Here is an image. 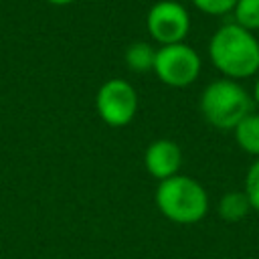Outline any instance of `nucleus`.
<instances>
[{
	"mask_svg": "<svg viewBox=\"0 0 259 259\" xmlns=\"http://www.w3.org/2000/svg\"><path fill=\"white\" fill-rule=\"evenodd\" d=\"M208 57L225 79H249L259 71V40L253 32L229 22L210 36Z\"/></svg>",
	"mask_w": 259,
	"mask_h": 259,
	"instance_id": "nucleus-1",
	"label": "nucleus"
},
{
	"mask_svg": "<svg viewBox=\"0 0 259 259\" xmlns=\"http://www.w3.org/2000/svg\"><path fill=\"white\" fill-rule=\"evenodd\" d=\"M235 24L243 26L249 32L259 30V0H237L233 8Z\"/></svg>",
	"mask_w": 259,
	"mask_h": 259,
	"instance_id": "nucleus-11",
	"label": "nucleus"
},
{
	"mask_svg": "<svg viewBox=\"0 0 259 259\" xmlns=\"http://www.w3.org/2000/svg\"><path fill=\"white\" fill-rule=\"evenodd\" d=\"M95 107L99 117L107 125L111 127L127 125L138 109L136 89L125 79H109L97 89Z\"/></svg>",
	"mask_w": 259,
	"mask_h": 259,
	"instance_id": "nucleus-5",
	"label": "nucleus"
},
{
	"mask_svg": "<svg viewBox=\"0 0 259 259\" xmlns=\"http://www.w3.org/2000/svg\"><path fill=\"white\" fill-rule=\"evenodd\" d=\"M251 210L249 198L243 190H231L221 196L219 200V214L227 223H239L243 221Z\"/></svg>",
	"mask_w": 259,
	"mask_h": 259,
	"instance_id": "nucleus-9",
	"label": "nucleus"
},
{
	"mask_svg": "<svg viewBox=\"0 0 259 259\" xmlns=\"http://www.w3.org/2000/svg\"><path fill=\"white\" fill-rule=\"evenodd\" d=\"M200 67L202 63L198 53L186 42H176V45H164L156 49L152 71L164 85L188 87L198 79Z\"/></svg>",
	"mask_w": 259,
	"mask_h": 259,
	"instance_id": "nucleus-4",
	"label": "nucleus"
},
{
	"mask_svg": "<svg viewBox=\"0 0 259 259\" xmlns=\"http://www.w3.org/2000/svg\"><path fill=\"white\" fill-rule=\"evenodd\" d=\"M243 192L249 198L251 210L259 212V158H255V162H251L247 174H245V188Z\"/></svg>",
	"mask_w": 259,
	"mask_h": 259,
	"instance_id": "nucleus-12",
	"label": "nucleus"
},
{
	"mask_svg": "<svg viewBox=\"0 0 259 259\" xmlns=\"http://www.w3.org/2000/svg\"><path fill=\"white\" fill-rule=\"evenodd\" d=\"M233 134H235L237 146L243 152L259 158V113L257 111H251L247 117H243L235 125Z\"/></svg>",
	"mask_w": 259,
	"mask_h": 259,
	"instance_id": "nucleus-8",
	"label": "nucleus"
},
{
	"mask_svg": "<svg viewBox=\"0 0 259 259\" xmlns=\"http://www.w3.org/2000/svg\"><path fill=\"white\" fill-rule=\"evenodd\" d=\"M49 4H55V6H67V4H71V2H75V0H47Z\"/></svg>",
	"mask_w": 259,
	"mask_h": 259,
	"instance_id": "nucleus-15",
	"label": "nucleus"
},
{
	"mask_svg": "<svg viewBox=\"0 0 259 259\" xmlns=\"http://www.w3.org/2000/svg\"><path fill=\"white\" fill-rule=\"evenodd\" d=\"M125 65L136 71V73H146V71H152L154 69V59H156V49L144 40H138V42H132L127 49H125Z\"/></svg>",
	"mask_w": 259,
	"mask_h": 259,
	"instance_id": "nucleus-10",
	"label": "nucleus"
},
{
	"mask_svg": "<svg viewBox=\"0 0 259 259\" xmlns=\"http://www.w3.org/2000/svg\"><path fill=\"white\" fill-rule=\"evenodd\" d=\"M253 103L259 107V77H257V81H255V85H253Z\"/></svg>",
	"mask_w": 259,
	"mask_h": 259,
	"instance_id": "nucleus-14",
	"label": "nucleus"
},
{
	"mask_svg": "<svg viewBox=\"0 0 259 259\" xmlns=\"http://www.w3.org/2000/svg\"><path fill=\"white\" fill-rule=\"evenodd\" d=\"M192 4L204 12V14H210V16H223L227 12H233L237 0H192Z\"/></svg>",
	"mask_w": 259,
	"mask_h": 259,
	"instance_id": "nucleus-13",
	"label": "nucleus"
},
{
	"mask_svg": "<svg viewBox=\"0 0 259 259\" xmlns=\"http://www.w3.org/2000/svg\"><path fill=\"white\" fill-rule=\"evenodd\" d=\"M158 210L178 225H194L208 210V194L204 186L184 174L166 178L156 188Z\"/></svg>",
	"mask_w": 259,
	"mask_h": 259,
	"instance_id": "nucleus-2",
	"label": "nucleus"
},
{
	"mask_svg": "<svg viewBox=\"0 0 259 259\" xmlns=\"http://www.w3.org/2000/svg\"><path fill=\"white\" fill-rule=\"evenodd\" d=\"M182 164V150L174 140H156L144 152V166L150 176L160 182L178 174Z\"/></svg>",
	"mask_w": 259,
	"mask_h": 259,
	"instance_id": "nucleus-7",
	"label": "nucleus"
},
{
	"mask_svg": "<svg viewBox=\"0 0 259 259\" xmlns=\"http://www.w3.org/2000/svg\"><path fill=\"white\" fill-rule=\"evenodd\" d=\"M255 103L249 91L233 79L210 81L200 95V113L217 130H235V125L253 111Z\"/></svg>",
	"mask_w": 259,
	"mask_h": 259,
	"instance_id": "nucleus-3",
	"label": "nucleus"
},
{
	"mask_svg": "<svg viewBox=\"0 0 259 259\" xmlns=\"http://www.w3.org/2000/svg\"><path fill=\"white\" fill-rule=\"evenodd\" d=\"M146 26L152 38L160 42V47L184 42L190 30V14L176 0H160L150 8Z\"/></svg>",
	"mask_w": 259,
	"mask_h": 259,
	"instance_id": "nucleus-6",
	"label": "nucleus"
}]
</instances>
